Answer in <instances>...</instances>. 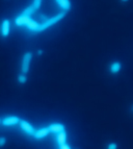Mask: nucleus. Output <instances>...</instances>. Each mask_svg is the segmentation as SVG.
Instances as JSON below:
<instances>
[{"instance_id":"f8f14e48","label":"nucleus","mask_w":133,"mask_h":149,"mask_svg":"<svg viewBox=\"0 0 133 149\" xmlns=\"http://www.w3.org/2000/svg\"><path fill=\"white\" fill-rule=\"evenodd\" d=\"M130 109H131V112H132V113H133V104H132V105H131V107H130Z\"/></svg>"},{"instance_id":"ddd939ff","label":"nucleus","mask_w":133,"mask_h":149,"mask_svg":"<svg viewBox=\"0 0 133 149\" xmlns=\"http://www.w3.org/2000/svg\"><path fill=\"white\" fill-rule=\"evenodd\" d=\"M5 1H8V0H5Z\"/></svg>"},{"instance_id":"9b49d317","label":"nucleus","mask_w":133,"mask_h":149,"mask_svg":"<svg viewBox=\"0 0 133 149\" xmlns=\"http://www.w3.org/2000/svg\"><path fill=\"white\" fill-rule=\"evenodd\" d=\"M120 1H121L122 3H127V2H129L130 0H120Z\"/></svg>"},{"instance_id":"7ed1b4c3","label":"nucleus","mask_w":133,"mask_h":149,"mask_svg":"<svg viewBox=\"0 0 133 149\" xmlns=\"http://www.w3.org/2000/svg\"><path fill=\"white\" fill-rule=\"evenodd\" d=\"M12 28H14V22L10 19H6V18L1 19L0 20V40H8L12 36Z\"/></svg>"},{"instance_id":"423d86ee","label":"nucleus","mask_w":133,"mask_h":149,"mask_svg":"<svg viewBox=\"0 0 133 149\" xmlns=\"http://www.w3.org/2000/svg\"><path fill=\"white\" fill-rule=\"evenodd\" d=\"M20 119L17 117H14V118H10V117H8L6 119L3 121V124L6 125V126H10V124H18V123H20Z\"/></svg>"},{"instance_id":"0eeeda50","label":"nucleus","mask_w":133,"mask_h":149,"mask_svg":"<svg viewBox=\"0 0 133 149\" xmlns=\"http://www.w3.org/2000/svg\"><path fill=\"white\" fill-rule=\"evenodd\" d=\"M58 4L62 5V8H66L72 10V1L71 0H55Z\"/></svg>"},{"instance_id":"9d476101","label":"nucleus","mask_w":133,"mask_h":149,"mask_svg":"<svg viewBox=\"0 0 133 149\" xmlns=\"http://www.w3.org/2000/svg\"><path fill=\"white\" fill-rule=\"evenodd\" d=\"M43 53H44V50H43L42 48H39V49H37V51H35V54L37 55V56H42Z\"/></svg>"},{"instance_id":"f03ea898","label":"nucleus","mask_w":133,"mask_h":149,"mask_svg":"<svg viewBox=\"0 0 133 149\" xmlns=\"http://www.w3.org/2000/svg\"><path fill=\"white\" fill-rule=\"evenodd\" d=\"M33 55L35 53L31 50H26L21 56L19 73L17 75V84L19 86H25L27 84L28 74H29L30 67H31V63L33 61Z\"/></svg>"},{"instance_id":"20e7f679","label":"nucleus","mask_w":133,"mask_h":149,"mask_svg":"<svg viewBox=\"0 0 133 149\" xmlns=\"http://www.w3.org/2000/svg\"><path fill=\"white\" fill-rule=\"evenodd\" d=\"M108 72L111 75H116L121 72L122 69H123V64H122L121 61H114L108 65Z\"/></svg>"},{"instance_id":"1a4fd4ad","label":"nucleus","mask_w":133,"mask_h":149,"mask_svg":"<svg viewBox=\"0 0 133 149\" xmlns=\"http://www.w3.org/2000/svg\"><path fill=\"white\" fill-rule=\"evenodd\" d=\"M6 143H8L6 137H4V136H0V148L4 147L5 145H6Z\"/></svg>"},{"instance_id":"6e6552de","label":"nucleus","mask_w":133,"mask_h":149,"mask_svg":"<svg viewBox=\"0 0 133 149\" xmlns=\"http://www.w3.org/2000/svg\"><path fill=\"white\" fill-rule=\"evenodd\" d=\"M105 149H118V144L116 142H108L106 144Z\"/></svg>"},{"instance_id":"f257e3e1","label":"nucleus","mask_w":133,"mask_h":149,"mask_svg":"<svg viewBox=\"0 0 133 149\" xmlns=\"http://www.w3.org/2000/svg\"><path fill=\"white\" fill-rule=\"evenodd\" d=\"M43 1L44 0H30V2L16 16L15 20L12 21L14 27L20 29L21 25H24L25 23H29V20L32 18V16H35L39 12Z\"/></svg>"},{"instance_id":"39448f33","label":"nucleus","mask_w":133,"mask_h":149,"mask_svg":"<svg viewBox=\"0 0 133 149\" xmlns=\"http://www.w3.org/2000/svg\"><path fill=\"white\" fill-rule=\"evenodd\" d=\"M20 127L22 129H24L25 132H27L28 134H29V137H33V136H35V134H37V132L35 130H33L32 129V127L30 126L28 123H26L25 121H21L20 122Z\"/></svg>"}]
</instances>
